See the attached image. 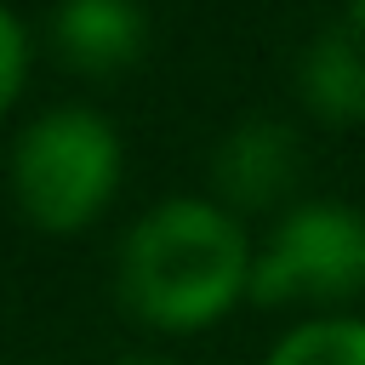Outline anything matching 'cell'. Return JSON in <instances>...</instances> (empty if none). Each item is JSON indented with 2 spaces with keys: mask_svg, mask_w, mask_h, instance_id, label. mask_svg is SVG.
Listing matches in <instances>:
<instances>
[{
  "mask_svg": "<svg viewBox=\"0 0 365 365\" xmlns=\"http://www.w3.org/2000/svg\"><path fill=\"white\" fill-rule=\"evenodd\" d=\"M297 171H302V143H297V131L285 125V120H274V114H251V120H240L222 143H217V154H211V177H217V194L228 200V205H274L291 182H297Z\"/></svg>",
  "mask_w": 365,
  "mask_h": 365,
  "instance_id": "277c9868",
  "label": "cell"
},
{
  "mask_svg": "<svg viewBox=\"0 0 365 365\" xmlns=\"http://www.w3.org/2000/svg\"><path fill=\"white\" fill-rule=\"evenodd\" d=\"M297 91L331 125L365 120V23H325L297 57Z\"/></svg>",
  "mask_w": 365,
  "mask_h": 365,
  "instance_id": "8992f818",
  "label": "cell"
},
{
  "mask_svg": "<svg viewBox=\"0 0 365 365\" xmlns=\"http://www.w3.org/2000/svg\"><path fill=\"white\" fill-rule=\"evenodd\" d=\"M262 365H365V319H302Z\"/></svg>",
  "mask_w": 365,
  "mask_h": 365,
  "instance_id": "52a82bcc",
  "label": "cell"
},
{
  "mask_svg": "<svg viewBox=\"0 0 365 365\" xmlns=\"http://www.w3.org/2000/svg\"><path fill=\"white\" fill-rule=\"evenodd\" d=\"M23 74H29V40H23V23L0 6V114L17 103Z\"/></svg>",
  "mask_w": 365,
  "mask_h": 365,
  "instance_id": "ba28073f",
  "label": "cell"
},
{
  "mask_svg": "<svg viewBox=\"0 0 365 365\" xmlns=\"http://www.w3.org/2000/svg\"><path fill=\"white\" fill-rule=\"evenodd\" d=\"M365 291V211L342 200H302L251 257L257 302H342Z\"/></svg>",
  "mask_w": 365,
  "mask_h": 365,
  "instance_id": "3957f363",
  "label": "cell"
},
{
  "mask_svg": "<svg viewBox=\"0 0 365 365\" xmlns=\"http://www.w3.org/2000/svg\"><path fill=\"white\" fill-rule=\"evenodd\" d=\"M348 17H354V23H365V0H354V6H348Z\"/></svg>",
  "mask_w": 365,
  "mask_h": 365,
  "instance_id": "30bf717a",
  "label": "cell"
},
{
  "mask_svg": "<svg viewBox=\"0 0 365 365\" xmlns=\"http://www.w3.org/2000/svg\"><path fill=\"white\" fill-rule=\"evenodd\" d=\"M120 365H165V359H148V354H131V359H120Z\"/></svg>",
  "mask_w": 365,
  "mask_h": 365,
  "instance_id": "9c48e42d",
  "label": "cell"
},
{
  "mask_svg": "<svg viewBox=\"0 0 365 365\" xmlns=\"http://www.w3.org/2000/svg\"><path fill=\"white\" fill-rule=\"evenodd\" d=\"M114 285L125 314H137L143 325L200 331L251 291V240L217 200H160L131 222Z\"/></svg>",
  "mask_w": 365,
  "mask_h": 365,
  "instance_id": "6da1fadb",
  "label": "cell"
},
{
  "mask_svg": "<svg viewBox=\"0 0 365 365\" xmlns=\"http://www.w3.org/2000/svg\"><path fill=\"white\" fill-rule=\"evenodd\" d=\"M51 40L80 74H120L143 57L148 11L143 0H57Z\"/></svg>",
  "mask_w": 365,
  "mask_h": 365,
  "instance_id": "5b68a950",
  "label": "cell"
},
{
  "mask_svg": "<svg viewBox=\"0 0 365 365\" xmlns=\"http://www.w3.org/2000/svg\"><path fill=\"white\" fill-rule=\"evenodd\" d=\"M120 188V137L97 108L63 103L23 125L11 148V194L46 234H80Z\"/></svg>",
  "mask_w": 365,
  "mask_h": 365,
  "instance_id": "7a4b0ae2",
  "label": "cell"
}]
</instances>
